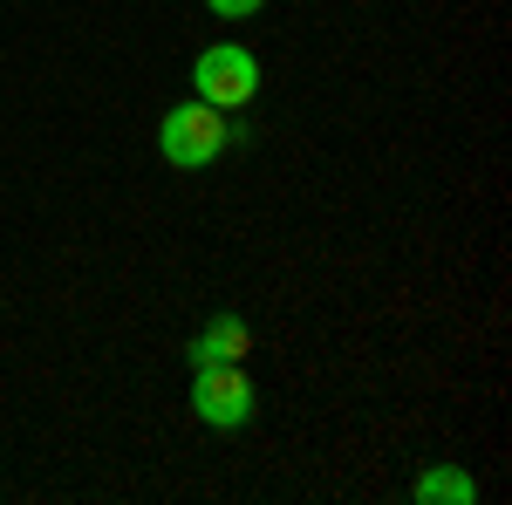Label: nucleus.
<instances>
[{"label": "nucleus", "mask_w": 512, "mask_h": 505, "mask_svg": "<svg viewBox=\"0 0 512 505\" xmlns=\"http://www.w3.org/2000/svg\"><path fill=\"white\" fill-rule=\"evenodd\" d=\"M239 130L226 110H212V103H178V110H164L158 123V151L164 164H178V171H205V164H219L226 157V144H233Z\"/></svg>", "instance_id": "1"}, {"label": "nucleus", "mask_w": 512, "mask_h": 505, "mask_svg": "<svg viewBox=\"0 0 512 505\" xmlns=\"http://www.w3.org/2000/svg\"><path fill=\"white\" fill-rule=\"evenodd\" d=\"M192 96L198 103H212V110H246L253 96H260V62H253V48H239V41H212V48H198L192 62Z\"/></svg>", "instance_id": "2"}, {"label": "nucleus", "mask_w": 512, "mask_h": 505, "mask_svg": "<svg viewBox=\"0 0 512 505\" xmlns=\"http://www.w3.org/2000/svg\"><path fill=\"white\" fill-rule=\"evenodd\" d=\"M253 410H260V389H253V376L239 362L192 369V417L205 430H239V424H253Z\"/></svg>", "instance_id": "3"}, {"label": "nucleus", "mask_w": 512, "mask_h": 505, "mask_svg": "<svg viewBox=\"0 0 512 505\" xmlns=\"http://www.w3.org/2000/svg\"><path fill=\"white\" fill-rule=\"evenodd\" d=\"M246 355H253V328H246L239 314H212V321L198 328V342L185 349V362L205 369V362H246Z\"/></svg>", "instance_id": "4"}, {"label": "nucleus", "mask_w": 512, "mask_h": 505, "mask_svg": "<svg viewBox=\"0 0 512 505\" xmlns=\"http://www.w3.org/2000/svg\"><path fill=\"white\" fill-rule=\"evenodd\" d=\"M410 499H417V505H472L478 499V478H472V471H458V465H437V471H424V478L410 485Z\"/></svg>", "instance_id": "5"}, {"label": "nucleus", "mask_w": 512, "mask_h": 505, "mask_svg": "<svg viewBox=\"0 0 512 505\" xmlns=\"http://www.w3.org/2000/svg\"><path fill=\"white\" fill-rule=\"evenodd\" d=\"M205 7H212V14H226V21H253L267 0H205Z\"/></svg>", "instance_id": "6"}]
</instances>
